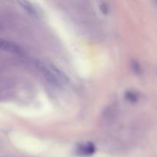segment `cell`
I'll use <instances>...</instances> for the list:
<instances>
[{
    "instance_id": "5b68a950",
    "label": "cell",
    "mask_w": 157,
    "mask_h": 157,
    "mask_svg": "<svg viewBox=\"0 0 157 157\" xmlns=\"http://www.w3.org/2000/svg\"><path fill=\"white\" fill-rule=\"evenodd\" d=\"M18 2L21 5V7H22L23 9H25L30 15H33V16L35 17L38 16V12H37L36 9H35V6L32 5V2L28 1H20Z\"/></svg>"
},
{
    "instance_id": "277c9868",
    "label": "cell",
    "mask_w": 157,
    "mask_h": 157,
    "mask_svg": "<svg viewBox=\"0 0 157 157\" xmlns=\"http://www.w3.org/2000/svg\"><path fill=\"white\" fill-rule=\"evenodd\" d=\"M95 151H96V148L92 143H88L78 147V153L83 156H90L94 154Z\"/></svg>"
},
{
    "instance_id": "3957f363",
    "label": "cell",
    "mask_w": 157,
    "mask_h": 157,
    "mask_svg": "<svg viewBox=\"0 0 157 157\" xmlns=\"http://www.w3.org/2000/svg\"><path fill=\"white\" fill-rule=\"evenodd\" d=\"M0 49L6 52H15V53H18L21 51V48L16 44L2 38H0Z\"/></svg>"
},
{
    "instance_id": "7a4b0ae2",
    "label": "cell",
    "mask_w": 157,
    "mask_h": 157,
    "mask_svg": "<svg viewBox=\"0 0 157 157\" xmlns=\"http://www.w3.org/2000/svg\"><path fill=\"white\" fill-rule=\"evenodd\" d=\"M47 66L48 67V68L50 69L51 71L53 73V75H55V78L58 80L59 82L62 83H67L69 81L68 77L67 76L65 73L64 71L61 70V69L58 68V67L55 65V64H52V63H48Z\"/></svg>"
},
{
    "instance_id": "52a82bcc",
    "label": "cell",
    "mask_w": 157,
    "mask_h": 157,
    "mask_svg": "<svg viewBox=\"0 0 157 157\" xmlns=\"http://www.w3.org/2000/svg\"><path fill=\"white\" fill-rule=\"evenodd\" d=\"M132 67H133V70L134 71L136 74L141 73V67L140 66V64H138L136 61H133V62H132Z\"/></svg>"
},
{
    "instance_id": "8992f818",
    "label": "cell",
    "mask_w": 157,
    "mask_h": 157,
    "mask_svg": "<svg viewBox=\"0 0 157 157\" xmlns=\"http://www.w3.org/2000/svg\"><path fill=\"white\" fill-rule=\"evenodd\" d=\"M126 98L131 102H136L138 100V96L135 92L127 91L126 93Z\"/></svg>"
},
{
    "instance_id": "6da1fadb",
    "label": "cell",
    "mask_w": 157,
    "mask_h": 157,
    "mask_svg": "<svg viewBox=\"0 0 157 157\" xmlns=\"http://www.w3.org/2000/svg\"><path fill=\"white\" fill-rule=\"evenodd\" d=\"M35 64H36L38 68L40 70V71L43 74V75L47 78V80L49 82H51L53 84H55V85H58V84H59L60 82L58 81V80L55 78V75H54L53 73L51 71V70L48 68V67L47 64H46L45 63L37 61L36 62H35Z\"/></svg>"
}]
</instances>
